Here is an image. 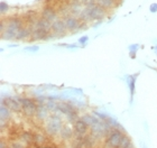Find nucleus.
I'll list each match as a JSON object with an SVG mask.
<instances>
[{
    "mask_svg": "<svg viewBox=\"0 0 157 148\" xmlns=\"http://www.w3.org/2000/svg\"><path fill=\"white\" fill-rule=\"evenodd\" d=\"M36 116H37V118H39V119H45L46 117L48 116V108H47V105H44V104L38 105Z\"/></svg>",
    "mask_w": 157,
    "mask_h": 148,
    "instance_id": "obj_17",
    "label": "nucleus"
},
{
    "mask_svg": "<svg viewBox=\"0 0 157 148\" xmlns=\"http://www.w3.org/2000/svg\"><path fill=\"white\" fill-rule=\"evenodd\" d=\"M1 103L5 105H7L10 110L13 111H20L23 107H21V102H20L19 99H15V98H6L1 100Z\"/></svg>",
    "mask_w": 157,
    "mask_h": 148,
    "instance_id": "obj_11",
    "label": "nucleus"
},
{
    "mask_svg": "<svg viewBox=\"0 0 157 148\" xmlns=\"http://www.w3.org/2000/svg\"><path fill=\"white\" fill-rule=\"evenodd\" d=\"M46 2H51V1H53V0H45Z\"/></svg>",
    "mask_w": 157,
    "mask_h": 148,
    "instance_id": "obj_33",
    "label": "nucleus"
},
{
    "mask_svg": "<svg viewBox=\"0 0 157 148\" xmlns=\"http://www.w3.org/2000/svg\"><path fill=\"white\" fill-rule=\"evenodd\" d=\"M32 27H28V26H24L21 29L19 30V33H18V35H17V38L16 40H25V38H27V37H30L32 36Z\"/></svg>",
    "mask_w": 157,
    "mask_h": 148,
    "instance_id": "obj_15",
    "label": "nucleus"
},
{
    "mask_svg": "<svg viewBox=\"0 0 157 148\" xmlns=\"http://www.w3.org/2000/svg\"><path fill=\"white\" fill-rule=\"evenodd\" d=\"M89 125L83 120V119H78L74 122V129H75V132L78 136H83L85 132L88 131Z\"/></svg>",
    "mask_w": 157,
    "mask_h": 148,
    "instance_id": "obj_13",
    "label": "nucleus"
},
{
    "mask_svg": "<svg viewBox=\"0 0 157 148\" xmlns=\"http://www.w3.org/2000/svg\"><path fill=\"white\" fill-rule=\"evenodd\" d=\"M0 148H5V142H1V146H0Z\"/></svg>",
    "mask_w": 157,
    "mask_h": 148,
    "instance_id": "obj_31",
    "label": "nucleus"
},
{
    "mask_svg": "<svg viewBox=\"0 0 157 148\" xmlns=\"http://www.w3.org/2000/svg\"><path fill=\"white\" fill-rule=\"evenodd\" d=\"M82 3L84 5V7H90V6H93L97 3V0H81Z\"/></svg>",
    "mask_w": 157,
    "mask_h": 148,
    "instance_id": "obj_25",
    "label": "nucleus"
},
{
    "mask_svg": "<svg viewBox=\"0 0 157 148\" xmlns=\"http://www.w3.org/2000/svg\"><path fill=\"white\" fill-rule=\"evenodd\" d=\"M57 110H59L62 113H64V115H66V116L70 115L71 112L75 111L74 107H73V105H71L70 103H66V102L59 103V104H57Z\"/></svg>",
    "mask_w": 157,
    "mask_h": 148,
    "instance_id": "obj_14",
    "label": "nucleus"
},
{
    "mask_svg": "<svg viewBox=\"0 0 157 148\" xmlns=\"http://www.w3.org/2000/svg\"><path fill=\"white\" fill-rule=\"evenodd\" d=\"M105 17V9L100 7L98 3H95L93 6L85 7L82 13L78 16L81 21H92V20H102Z\"/></svg>",
    "mask_w": 157,
    "mask_h": 148,
    "instance_id": "obj_2",
    "label": "nucleus"
},
{
    "mask_svg": "<svg viewBox=\"0 0 157 148\" xmlns=\"http://www.w3.org/2000/svg\"><path fill=\"white\" fill-rule=\"evenodd\" d=\"M69 11H70V15H72V16H80L83 11L85 7L84 5L82 3L81 0H71L69 2Z\"/></svg>",
    "mask_w": 157,
    "mask_h": 148,
    "instance_id": "obj_9",
    "label": "nucleus"
},
{
    "mask_svg": "<svg viewBox=\"0 0 157 148\" xmlns=\"http://www.w3.org/2000/svg\"><path fill=\"white\" fill-rule=\"evenodd\" d=\"M40 17L46 20H48L49 23H54L56 19H59V18H57V17H59V13H57V11L55 10L54 7L47 5V6H45L42 9Z\"/></svg>",
    "mask_w": 157,
    "mask_h": 148,
    "instance_id": "obj_8",
    "label": "nucleus"
},
{
    "mask_svg": "<svg viewBox=\"0 0 157 148\" xmlns=\"http://www.w3.org/2000/svg\"><path fill=\"white\" fill-rule=\"evenodd\" d=\"M59 46H63V47H66V48H70V49H74L76 48V44H61Z\"/></svg>",
    "mask_w": 157,
    "mask_h": 148,
    "instance_id": "obj_27",
    "label": "nucleus"
},
{
    "mask_svg": "<svg viewBox=\"0 0 157 148\" xmlns=\"http://www.w3.org/2000/svg\"><path fill=\"white\" fill-rule=\"evenodd\" d=\"M89 42V37L88 36H82L78 38V44H81V45H85V44Z\"/></svg>",
    "mask_w": 157,
    "mask_h": 148,
    "instance_id": "obj_26",
    "label": "nucleus"
},
{
    "mask_svg": "<svg viewBox=\"0 0 157 148\" xmlns=\"http://www.w3.org/2000/svg\"><path fill=\"white\" fill-rule=\"evenodd\" d=\"M141 148H147V146L145 145V142H141Z\"/></svg>",
    "mask_w": 157,
    "mask_h": 148,
    "instance_id": "obj_30",
    "label": "nucleus"
},
{
    "mask_svg": "<svg viewBox=\"0 0 157 148\" xmlns=\"http://www.w3.org/2000/svg\"><path fill=\"white\" fill-rule=\"evenodd\" d=\"M19 100L21 102V107H23V110L25 111V113L32 116L37 112L38 105L36 104V102L34 100H32L29 98H20Z\"/></svg>",
    "mask_w": 157,
    "mask_h": 148,
    "instance_id": "obj_7",
    "label": "nucleus"
},
{
    "mask_svg": "<svg viewBox=\"0 0 157 148\" xmlns=\"http://www.w3.org/2000/svg\"><path fill=\"white\" fill-rule=\"evenodd\" d=\"M139 47L140 46L138 44H131V45H129L128 49H129V56H130L131 59H136V53L139 49Z\"/></svg>",
    "mask_w": 157,
    "mask_h": 148,
    "instance_id": "obj_20",
    "label": "nucleus"
},
{
    "mask_svg": "<svg viewBox=\"0 0 157 148\" xmlns=\"http://www.w3.org/2000/svg\"><path fill=\"white\" fill-rule=\"evenodd\" d=\"M24 51H25V52H28V53H36L39 51V46H37V45H34V46H27L24 48Z\"/></svg>",
    "mask_w": 157,
    "mask_h": 148,
    "instance_id": "obj_24",
    "label": "nucleus"
},
{
    "mask_svg": "<svg viewBox=\"0 0 157 148\" xmlns=\"http://www.w3.org/2000/svg\"><path fill=\"white\" fill-rule=\"evenodd\" d=\"M149 11H151V13H157V3L156 2L151 3V6H149Z\"/></svg>",
    "mask_w": 157,
    "mask_h": 148,
    "instance_id": "obj_28",
    "label": "nucleus"
},
{
    "mask_svg": "<svg viewBox=\"0 0 157 148\" xmlns=\"http://www.w3.org/2000/svg\"><path fill=\"white\" fill-rule=\"evenodd\" d=\"M130 146H131V144H130V139L128 138L127 136H122V138H121L120 146H119V148H129Z\"/></svg>",
    "mask_w": 157,
    "mask_h": 148,
    "instance_id": "obj_21",
    "label": "nucleus"
},
{
    "mask_svg": "<svg viewBox=\"0 0 157 148\" xmlns=\"http://www.w3.org/2000/svg\"><path fill=\"white\" fill-rule=\"evenodd\" d=\"M61 135H62V138L67 139L72 136V130H71L70 127L64 126V127H62V129H61Z\"/></svg>",
    "mask_w": 157,
    "mask_h": 148,
    "instance_id": "obj_19",
    "label": "nucleus"
},
{
    "mask_svg": "<svg viewBox=\"0 0 157 148\" xmlns=\"http://www.w3.org/2000/svg\"><path fill=\"white\" fill-rule=\"evenodd\" d=\"M62 129V120L59 116L52 115L46 125V131L48 135H56Z\"/></svg>",
    "mask_w": 157,
    "mask_h": 148,
    "instance_id": "obj_3",
    "label": "nucleus"
},
{
    "mask_svg": "<svg viewBox=\"0 0 157 148\" xmlns=\"http://www.w3.org/2000/svg\"><path fill=\"white\" fill-rule=\"evenodd\" d=\"M21 138H23L24 142H28V144H29V142H33L34 137L30 135L29 132H24L23 135H21Z\"/></svg>",
    "mask_w": 157,
    "mask_h": 148,
    "instance_id": "obj_23",
    "label": "nucleus"
},
{
    "mask_svg": "<svg viewBox=\"0 0 157 148\" xmlns=\"http://www.w3.org/2000/svg\"><path fill=\"white\" fill-rule=\"evenodd\" d=\"M53 35L59 37H64L67 33V28H66L65 21L64 19H56L54 23H52V27H51Z\"/></svg>",
    "mask_w": 157,
    "mask_h": 148,
    "instance_id": "obj_5",
    "label": "nucleus"
},
{
    "mask_svg": "<svg viewBox=\"0 0 157 148\" xmlns=\"http://www.w3.org/2000/svg\"><path fill=\"white\" fill-rule=\"evenodd\" d=\"M32 37L34 40H48L51 37L49 32H52L51 29H46V28H40V27L33 26L32 27Z\"/></svg>",
    "mask_w": 157,
    "mask_h": 148,
    "instance_id": "obj_10",
    "label": "nucleus"
},
{
    "mask_svg": "<svg viewBox=\"0 0 157 148\" xmlns=\"http://www.w3.org/2000/svg\"><path fill=\"white\" fill-rule=\"evenodd\" d=\"M9 11V6H8V3L6 2V1H1L0 2V13H1V15H5L6 13H8Z\"/></svg>",
    "mask_w": 157,
    "mask_h": 148,
    "instance_id": "obj_22",
    "label": "nucleus"
},
{
    "mask_svg": "<svg viewBox=\"0 0 157 148\" xmlns=\"http://www.w3.org/2000/svg\"><path fill=\"white\" fill-rule=\"evenodd\" d=\"M64 21H65L67 30L72 32V33H76V32H78L80 28H81V24H82L81 19L75 16L69 15V16L64 17Z\"/></svg>",
    "mask_w": 157,
    "mask_h": 148,
    "instance_id": "obj_6",
    "label": "nucleus"
},
{
    "mask_svg": "<svg viewBox=\"0 0 157 148\" xmlns=\"http://www.w3.org/2000/svg\"><path fill=\"white\" fill-rule=\"evenodd\" d=\"M0 117H1V121H8L10 118V109L2 103L0 108Z\"/></svg>",
    "mask_w": 157,
    "mask_h": 148,
    "instance_id": "obj_16",
    "label": "nucleus"
},
{
    "mask_svg": "<svg viewBox=\"0 0 157 148\" xmlns=\"http://www.w3.org/2000/svg\"><path fill=\"white\" fill-rule=\"evenodd\" d=\"M122 134L117 129H113L110 131V134L108 135V139L105 142V146L107 148H119L120 146L121 138H122Z\"/></svg>",
    "mask_w": 157,
    "mask_h": 148,
    "instance_id": "obj_4",
    "label": "nucleus"
},
{
    "mask_svg": "<svg viewBox=\"0 0 157 148\" xmlns=\"http://www.w3.org/2000/svg\"><path fill=\"white\" fill-rule=\"evenodd\" d=\"M139 73H136L134 75H128L126 76V83H127L128 88H129V92H130V103L134 101L135 91H136V80H137Z\"/></svg>",
    "mask_w": 157,
    "mask_h": 148,
    "instance_id": "obj_12",
    "label": "nucleus"
},
{
    "mask_svg": "<svg viewBox=\"0 0 157 148\" xmlns=\"http://www.w3.org/2000/svg\"><path fill=\"white\" fill-rule=\"evenodd\" d=\"M154 51L156 52V54H157V46H155V47H154Z\"/></svg>",
    "mask_w": 157,
    "mask_h": 148,
    "instance_id": "obj_32",
    "label": "nucleus"
},
{
    "mask_svg": "<svg viewBox=\"0 0 157 148\" xmlns=\"http://www.w3.org/2000/svg\"><path fill=\"white\" fill-rule=\"evenodd\" d=\"M24 27V21L18 17H10L9 19L6 20V28L1 33L2 40H16L19 30Z\"/></svg>",
    "mask_w": 157,
    "mask_h": 148,
    "instance_id": "obj_1",
    "label": "nucleus"
},
{
    "mask_svg": "<svg viewBox=\"0 0 157 148\" xmlns=\"http://www.w3.org/2000/svg\"><path fill=\"white\" fill-rule=\"evenodd\" d=\"M11 148H24V146L20 145V144H13V145H11Z\"/></svg>",
    "mask_w": 157,
    "mask_h": 148,
    "instance_id": "obj_29",
    "label": "nucleus"
},
{
    "mask_svg": "<svg viewBox=\"0 0 157 148\" xmlns=\"http://www.w3.org/2000/svg\"><path fill=\"white\" fill-rule=\"evenodd\" d=\"M97 3L100 7H102L103 9L108 10V9H111L112 7L115 6L116 0H97Z\"/></svg>",
    "mask_w": 157,
    "mask_h": 148,
    "instance_id": "obj_18",
    "label": "nucleus"
}]
</instances>
